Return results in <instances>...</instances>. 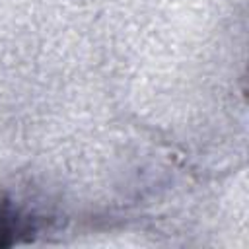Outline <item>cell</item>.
I'll use <instances>...</instances> for the list:
<instances>
[]
</instances>
